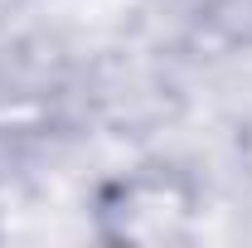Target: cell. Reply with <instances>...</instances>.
Returning a JSON list of instances; mask_svg holds the SVG:
<instances>
[{
	"label": "cell",
	"instance_id": "6da1fadb",
	"mask_svg": "<svg viewBox=\"0 0 252 248\" xmlns=\"http://www.w3.org/2000/svg\"><path fill=\"white\" fill-rule=\"evenodd\" d=\"M238 146H248V165H252V126H248V141H238ZM252 175V170H248Z\"/></svg>",
	"mask_w": 252,
	"mask_h": 248
}]
</instances>
